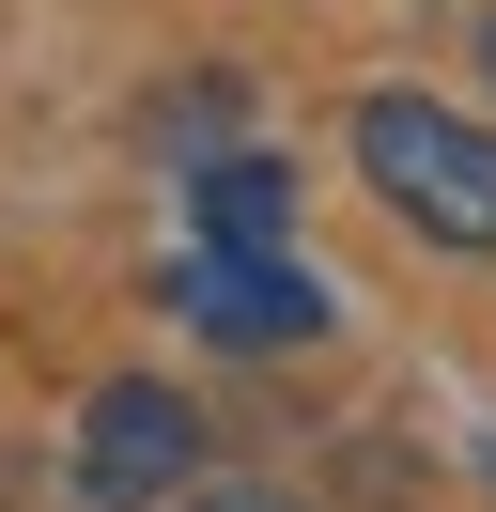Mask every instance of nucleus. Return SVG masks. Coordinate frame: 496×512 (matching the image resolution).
I'll return each instance as SVG.
<instances>
[{"label": "nucleus", "mask_w": 496, "mask_h": 512, "mask_svg": "<svg viewBox=\"0 0 496 512\" xmlns=\"http://www.w3.org/2000/svg\"><path fill=\"white\" fill-rule=\"evenodd\" d=\"M186 466H202V419H186V388H155V373L93 388V419H78V497H93V512H155Z\"/></svg>", "instance_id": "obj_3"}, {"label": "nucleus", "mask_w": 496, "mask_h": 512, "mask_svg": "<svg viewBox=\"0 0 496 512\" xmlns=\"http://www.w3.org/2000/svg\"><path fill=\"white\" fill-rule=\"evenodd\" d=\"M481 78H496V32H481Z\"/></svg>", "instance_id": "obj_6"}, {"label": "nucleus", "mask_w": 496, "mask_h": 512, "mask_svg": "<svg viewBox=\"0 0 496 512\" xmlns=\"http://www.w3.org/2000/svg\"><path fill=\"white\" fill-rule=\"evenodd\" d=\"M171 311L233 357H279V342H326V280L295 249H186L171 264Z\"/></svg>", "instance_id": "obj_2"}, {"label": "nucleus", "mask_w": 496, "mask_h": 512, "mask_svg": "<svg viewBox=\"0 0 496 512\" xmlns=\"http://www.w3.org/2000/svg\"><path fill=\"white\" fill-rule=\"evenodd\" d=\"M357 171H372V202H388L403 233L496 249V125H465V109H434V94H372L357 109Z\"/></svg>", "instance_id": "obj_1"}, {"label": "nucleus", "mask_w": 496, "mask_h": 512, "mask_svg": "<svg viewBox=\"0 0 496 512\" xmlns=\"http://www.w3.org/2000/svg\"><path fill=\"white\" fill-rule=\"evenodd\" d=\"M186 218H202V249H279L295 233V171L279 156H202L186 171Z\"/></svg>", "instance_id": "obj_4"}, {"label": "nucleus", "mask_w": 496, "mask_h": 512, "mask_svg": "<svg viewBox=\"0 0 496 512\" xmlns=\"http://www.w3.org/2000/svg\"><path fill=\"white\" fill-rule=\"evenodd\" d=\"M171 512H295L279 481H202V497H171Z\"/></svg>", "instance_id": "obj_5"}]
</instances>
